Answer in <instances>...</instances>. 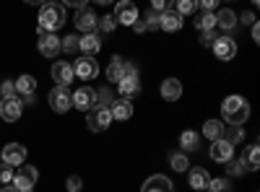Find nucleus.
<instances>
[{"label": "nucleus", "mask_w": 260, "mask_h": 192, "mask_svg": "<svg viewBox=\"0 0 260 192\" xmlns=\"http://www.w3.org/2000/svg\"><path fill=\"white\" fill-rule=\"evenodd\" d=\"M221 117L229 125H245L250 117V104L240 94H232L221 101Z\"/></svg>", "instance_id": "obj_1"}, {"label": "nucleus", "mask_w": 260, "mask_h": 192, "mask_svg": "<svg viewBox=\"0 0 260 192\" xmlns=\"http://www.w3.org/2000/svg\"><path fill=\"white\" fill-rule=\"evenodd\" d=\"M62 24H65V6L47 0L39 8V31H57Z\"/></svg>", "instance_id": "obj_2"}, {"label": "nucleus", "mask_w": 260, "mask_h": 192, "mask_svg": "<svg viewBox=\"0 0 260 192\" xmlns=\"http://www.w3.org/2000/svg\"><path fill=\"white\" fill-rule=\"evenodd\" d=\"M110 122H112L110 106H102V104L91 106V109H89V117H86V125H89V130H91V133H102V130H107V127H110Z\"/></svg>", "instance_id": "obj_3"}, {"label": "nucleus", "mask_w": 260, "mask_h": 192, "mask_svg": "<svg viewBox=\"0 0 260 192\" xmlns=\"http://www.w3.org/2000/svg\"><path fill=\"white\" fill-rule=\"evenodd\" d=\"M50 106L55 112H60V114H65L73 106V94L68 91V86H55L52 91H50Z\"/></svg>", "instance_id": "obj_4"}, {"label": "nucleus", "mask_w": 260, "mask_h": 192, "mask_svg": "<svg viewBox=\"0 0 260 192\" xmlns=\"http://www.w3.org/2000/svg\"><path fill=\"white\" fill-rule=\"evenodd\" d=\"M37 179H39V172H37V166H26V164H21L18 174L13 177V187H16L18 192H24V189H34Z\"/></svg>", "instance_id": "obj_5"}, {"label": "nucleus", "mask_w": 260, "mask_h": 192, "mask_svg": "<svg viewBox=\"0 0 260 192\" xmlns=\"http://www.w3.org/2000/svg\"><path fill=\"white\" fill-rule=\"evenodd\" d=\"M115 21L117 24H122V26H130L133 21L138 18V8H136V3L133 0H120V3L115 6Z\"/></svg>", "instance_id": "obj_6"}, {"label": "nucleus", "mask_w": 260, "mask_h": 192, "mask_svg": "<svg viewBox=\"0 0 260 192\" xmlns=\"http://www.w3.org/2000/svg\"><path fill=\"white\" fill-rule=\"evenodd\" d=\"M73 73H76L78 78H83V81H91V78H96L99 65H96V60H94V57L83 55V57H78V60L73 62Z\"/></svg>", "instance_id": "obj_7"}, {"label": "nucleus", "mask_w": 260, "mask_h": 192, "mask_svg": "<svg viewBox=\"0 0 260 192\" xmlns=\"http://www.w3.org/2000/svg\"><path fill=\"white\" fill-rule=\"evenodd\" d=\"M21 112H24V104H21L18 96H6L0 101V114H3L6 122H16L21 117Z\"/></svg>", "instance_id": "obj_8"}, {"label": "nucleus", "mask_w": 260, "mask_h": 192, "mask_svg": "<svg viewBox=\"0 0 260 192\" xmlns=\"http://www.w3.org/2000/svg\"><path fill=\"white\" fill-rule=\"evenodd\" d=\"M213 55L219 57V60H232L234 55H237V42L232 39V36H216V42H213Z\"/></svg>", "instance_id": "obj_9"}, {"label": "nucleus", "mask_w": 260, "mask_h": 192, "mask_svg": "<svg viewBox=\"0 0 260 192\" xmlns=\"http://www.w3.org/2000/svg\"><path fill=\"white\" fill-rule=\"evenodd\" d=\"M52 78H55V86H71L76 73H73V65L65 60H57L52 65Z\"/></svg>", "instance_id": "obj_10"}, {"label": "nucleus", "mask_w": 260, "mask_h": 192, "mask_svg": "<svg viewBox=\"0 0 260 192\" xmlns=\"http://www.w3.org/2000/svg\"><path fill=\"white\" fill-rule=\"evenodd\" d=\"M37 47L45 57H55L60 52V39L52 34V31H39V39H37Z\"/></svg>", "instance_id": "obj_11"}, {"label": "nucleus", "mask_w": 260, "mask_h": 192, "mask_svg": "<svg viewBox=\"0 0 260 192\" xmlns=\"http://www.w3.org/2000/svg\"><path fill=\"white\" fill-rule=\"evenodd\" d=\"M211 159H213L216 164H226L229 159H234V145H232L229 140H224V138L213 140V143H211Z\"/></svg>", "instance_id": "obj_12"}, {"label": "nucleus", "mask_w": 260, "mask_h": 192, "mask_svg": "<svg viewBox=\"0 0 260 192\" xmlns=\"http://www.w3.org/2000/svg\"><path fill=\"white\" fill-rule=\"evenodd\" d=\"M0 153H3V164H8V166H21L26 161V148L21 143H8Z\"/></svg>", "instance_id": "obj_13"}, {"label": "nucleus", "mask_w": 260, "mask_h": 192, "mask_svg": "<svg viewBox=\"0 0 260 192\" xmlns=\"http://www.w3.org/2000/svg\"><path fill=\"white\" fill-rule=\"evenodd\" d=\"M76 29L78 31H83V34H91V31H96V13L94 11H89V8H78V13H76Z\"/></svg>", "instance_id": "obj_14"}, {"label": "nucleus", "mask_w": 260, "mask_h": 192, "mask_svg": "<svg viewBox=\"0 0 260 192\" xmlns=\"http://www.w3.org/2000/svg\"><path fill=\"white\" fill-rule=\"evenodd\" d=\"M141 192H175V187H172V182L164 174H154L143 182Z\"/></svg>", "instance_id": "obj_15"}, {"label": "nucleus", "mask_w": 260, "mask_h": 192, "mask_svg": "<svg viewBox=\"0 0 260 192\" xmlns=\"http://www.w3.org/2000/svg\"><path fill=\"white\" fill-rule=\"evenodd\" d=\"M73 106H78V109H91V106H96V91L83 86L73 94Z\"/></svg>", "instance_id": "obj_16"}, {"label": "nucleus", "mask_w": 260, "mask_h": 192, "mask_svg": "<svg viewBox=\"0 0 260 192\" xmlns=\"http://www.w3.org/2000/svg\"><path fill=\"white\" fill-rule=\"evenodd\" d=\"M110 114H112V120H130L133 117V104H130V99H115L112 104H110Z\"/></svg>", "instance_id": "obj_17"}, {"label": "nucleus", "mask_w": 260, "mask_h": 192, "mask_svg": "<svg viewBox=\"0 0 260 192\" xmlns=\"http://www.w3.org/2000/svg\"><path fill=\"white\" fill-rule=\"evenodd\" d=\"M159 29H164V31H180L182 29V16L177 13V11H164L161 13V18H159Z\"/></svg>", "instance_id": "obj_18"}, {"label": "nucleus", "mask_w": 260, "mask_h": 192, "mask_svg": "<svg viewBox=\"0 0 260 192\" xmlns=\"http://www.w3.org/2000/svg\"><path fill=\"white\" fill-rule=\"evenodd\" d=\"M240 164H242L245 169H250V172H257V169H260V148H257L255 143L245 148V153H242Z\"/></svg>", "instance_id": "obj_19"}, {"label": "nucleus", "mask_w": 260, "mask_h": 192, "mask_svg": "<svg viewBox=\"0 0 260 192\" xmlns=\"http://www.w3.org/2000/svg\"><path fill=\"white\" fill-rule=\"evenodd\" d=\"M99 47H102V42H99V36L91 31V34H83L81 39H78V50L83 52V55H89V57H94L96 52H99Z\"/></svg>", "instance_id": "obj_20"}, {"label": "nucleus", "mask_w": 260, "mask_h": 192, "mask_svg": "<svg viewBox=\"0 0 260 192\" xmlns=\"http://www.w3.org/2000/svg\"><path fill=\"white\" fill-rule=\"evenodd\" d=\"M161 96H164L167 101H177V99L182 96V83H180L177 78L161 81Z\"/></svg>", "instance_id": "obj_21"}, {"label": "nucleus", "mask_w": 260, "mask_h": 192, "mask_svg": "<svg viewBox=\"0 0 260 192\" xmlns=\"http://www.w3.org/2000/svg\"><path fill=\"white\" fill-rule=\"evenodd\" d=\"M138 94H141V81H138V75H136V78H120V94H117V96L133 99V96H138Z\"/></svg>", "instance_id": "obj_22"}, {"label": "nucleus", "mask_w": 260, "mask_h": 192, "mask_svg": "<svg viewBox=\"0 0 260 192\" xmlns=\"http://www.w3.org/2000/svg\"><path fill=\"white\" fill-rule=\"evenodd\" d=\"M216 16V26L219 29H224V31H232L234 26H237V13L232 11V8H224V11H219V13H213Z\"/></svg>", "instance_id": "obj_23"}, {"label": "nucleus", "mask_w": 260, "mask_h": 192, "mask_svg": "<svg viewBox=\"0 0 260 192\" xmlns=\"http://www.w3.org/2000/svg\"><path fill=\"white\" fill-rule=\"evenodd\" d=\"M208 182H211V174L206 172L203 166L190 169V187H192V189H206V187H208Z\"/></svg>", "instance_id": "obj_24"}, {"label": "nucleus", "mask_w": 260, "mask_h": 192, "mask_svg": "<svg viewBox=\"0 0 260 192\" xmlns=\"http://www.w3.org/2000/svg\"><path fill=\"white\" fill-rule=\"evenodd\" d=\"M16 94H21V96H34V94H37V81H34V75H18V78H16Z\"/></svg>", "instance_id": "obj_25"}, {"label": "nucleus", "mask_w": 260, "mask_h": 192, "mask_svg": "<svg viewBox=\"0 0 260 192\" xmlns=\"http://www.w3.org/2000/svg\"><path fill=\"white\" fill-rule=\"evenodd\" d=\"M203 138H208V140H219V138H224V122H219V120H208V122L203 125Z\"/></svg>", "instance_id": "obj_26"}, {"label": "nucleus", "mask_w": 260, "mask_h": 192, "mask_svg": "<svg viewBox=\"0 0 260 192\" xmlns=\"http://www.w3.org/2000/svg\"><path fill=\"white\" fill-rule=\"evenodd\" d=\"M195 26H198L201 31H213V26H216V16H213L211 11L195 13Z\"/></svg>", "instance_id": "obj_27"}, {"label": "nucleus", "mask_w": 260, "mask_h": 192, "mask_svg": "<svg viewBox=\"0 0 260 192\" xmlns=\"http://www.w3.org/2000/svg\"><path fill=\"white\" fill-rule=\"evenodd\" d=\"M107 78H110V83H120V78H122V57L120 55H115L110 60V65H107Z\"/></svg>", "instance_id": "obj_28"}, {"label": "nucleus", "mask_w": 260, "mask_h": 192, "mask_svg": "<svg viewBox=\"0 0 260 192\" xmlns=\"http://www.w3.org/2000/svg\"><path fill=\"white\" fill-rule=\"evenodd\" d=\"M180 145H182V151H195V148L201 145V135L195 130H185L180 135Z\"/></svg>", "instance_id": "obj_29"}, {"label": "nucleus", "mask_w": 260, "mask_h": 192, "mask_svg": "<svg viewBox=\"0 0 260 192\" xmlns=\"http://www.w3.org/2000/svg\"><path fill=\"white\" fill-rule=\"evenodd\" d=\"M224 140H229L232 145L242 143V140H245V127H242V125H232L229 130L224 133Z\"/></svg>", "instance_id": "obj_30"}, {"label": "nucleus", "mask_w": 260, "mask_h": 192, "mask_svg": "<svg viewBox=\"0 0 260 192\" xmlns=\"http://www.w3.org/2000/svg\"><path fill=\"white\" fill-rule=\"evenodd\" d=\"M60 50L68 52V55H76L78 52V34H68L62 42H60Z\"/></svg>", "instance_id": "obj_31"}, {"label": "nucleus", "mask_w": 260, "mask_h": 192, "mask_svg": "<svg viewBox=\"0 0 260 192\" xmlns=\"http://www.w3.org/2000/svg\"><path fill=\"white\" fill-rule=\"evenodd\" d=\"M206 189H208V192H232V184H229V179L219 177V179H211Z\"/></svg>", "instance_id": "obj_32"}, {"label": "nucleus", "mask_w": 260, "mask_h": 192, "mask_svg": "<svg viewBox=\"0 0 260 192\" xmlns=\"http://www.w3.org/2000/svg\"><path fill=\"white\" fill-rule=\"evenodd\" d=\"M159 18H161V13L151 8V11L146 13V21H143L146 29H148V31H159Z\"/></svg>", "instance_id": "obj_33"}, {"label": "nucleus", "mask_w": 260, "mask_h": 192, "mask_svg": "<svg viewBox=\"0 0 260 192\" xmlns=\"http://www.w3.org/2000/svg\"><path fill=\"white\" fill-rule=\"evenodd\" d=\"M172 169H175V172H187V169H190L187 156L185 153H175V156H172Z\"/></svg>", "instance_id": "obj_34"}, {"label": "nucleus", "mask_w": 260, "mask_h": 192, "mask_svg": "<svg viewBox=\"0 0 260 192\" xmlns=\"http://www.w3.org/2000/svg\"><path fill=\"white\" fill-rule=\"evenodd\" d=\"M115 26H117V21H115V16H112V13H110V16L96 18V29H102V31H115Z\"/></svg>", "instance_id": "obj_35"}, {"label": "nucleus", "mask_w": 260, "mask_h": 192, "mask_svg": "<svg viewBox=\"0 0 260 192\" xmlns=\"http://www.w3.org/2000/svg\"><path fill=\"white\" fill-rule=\"evenodd\" d=\"M112 101H115L112 89H107V86H104V89H99V91H96V104H102V106H110Z\"/></svg>", "instance_id": "obj_36"}, {"label": "nucleus", "mask_w": 260, "mask_h": 192, "mask_svg": "<svg viewBox=\"0 0 260 192\" xmlns=\"http://www.w3.org/2000/svg\"><path fill=\"white\" fill-rule=\"evenodd\" d=\"M175 6H177V13L185 16V13H195V0H175Z\"/></svg>", "instance_id": "obj_37"}, {"label": "nucleus", "mask_w": 260, "mask_h": 192, "mask_svg": "<svg viewBox=\"0 0 260 192\" xmlns=\"http://www.w3.org/2000/svg\"><path fill=\"white\" fill-rule=\"evenodd\" d=\"M226 172H229V177H240V174H245V166L240 164V161H234V159H229L226 164Z\"/></svg>", "instance_id": "obj_38"}, {"label": "nucleus", "mask_w": 260, "mask_h": 192, "mask_svg": "<svg viewBox=\"0 0 260 192\" xmlns=\"http://www.w3.org/2000/svg\"><path fill=\"white\" fill-rule=\"evenodd\" d=\"M13 177H16L13 174V166H8V164L0 166V184H13Z\"/></svg>", "instance_id": "obj_39"}, {"label": "nucleus", "mask_w": 260, "mask_h": 192, "mask_svg": "<svg viewBox=\"0 0 260 192\" xmlns=\"http://www.w3.org/2000/svg\"><path fill=\"white\" fill-rule=\"evenodd\" d=\"M172 6H175V0H151V8L164 13V11H172Z\"/></svg>", "instance_id": "obj_40"}, {"label": "nucleus", "mask_w": 260, "mask_h": 192, "mask_svg": "<svg viewBox=\"0 0 260 192\" xmlns=\"http://www.w3.org/2000/svg\"><path fill=\"white\" fill-rule=\"evenodd\" d=\"M138 75V65L136 62H125L122 60V78H136Z\"/></svg>", "instance_id": "obj_41"}, {"label": "nucleus", "mask_w": 260, "mask_h": 192, "mask_svg": "<svg viewBox=\"0 0 260 192\" xmlns=\"http://www.w3.org/2000/svg\"><path fill=\"white\" fill-rule=\"evenodd\" d=\"M0 94H3V99L6 96H16V81H3L0 83Z\"/></svg>", "instance_id": "obj_42"}, {"label": "nucleus", "mask_w": 260, "mask_h": 192, "mask_svg": "<svg viewBox=\"0 0 260 192\" xmlns=\"http://www.w3.org/2000/svg\"><path fill=\"white\" fill-rule=\"evenodd\" d=\"M65 187H68V192H81L83 182H81V177H78V174H73V177H68V182H65Z\"/></svg>", "instance_id": "obj_43"}, {"label": "nucleus", "mask_w": 260, "mask_h": 192, "mask_svg": "<svg viewBox=\"0 0 260 192\" xmlns=\"http://www.w3.org/2000/svg\"><path fill=\"white\" fill-rule=\"evenodd\" d=\"M195 6L201 11H216L219 8V0H195Z\"/></svg>", "instance_id": "obj_44"}, {"label": "nucleus", "mask_w": 260, "mask_h": 192, "mask_svg": "<svg viewBox=\"0 0 260 192\" xmlns=\"http://www.w3.org/2000/svg\"><path fill=\"white\" fill-rule=\"evenodd\" d=\"M216 36H219V34H213V31H203V34H201V45H203V47H213Z\"/></svg>", "instance_id": "obj_45"}, {"label": "nucleus", "mask_w": 260, "mask_h": 192, "mask_svg": "<svg viewBox=\"0 0 260 192\" xmlns=\"http://www.w3.org/2000/svg\"><path fill=\"white\" fill-rule=\"evenodd\" d=\"M130 26H133V31H136V34H146V31H148V29H146V24H143V18H136Z\"/></svg>", "instance_id": "obj_46"}, {"label": "nucleus", "mask_w": 260, "mask_h": 192, "mask_svg": "<svg viewBox=\"0 0 260 192\" xmlns=\"http://www.w3.org/2000/svg\"><path fill=\"white\" fill-rule=\"evenodd\" d=\"M89 0H62V6H73V8H83Z\"/></svg>", "instance_id": "obj_47"}, {"label": "nucleus", "mask_w": 260, "mask_h": 192, "mask_svg": "<svg viewBox=\"0 0 260 192\" xmlns=\"http://www.w3.org/2000/svg\"><path fill=\"white\" fill-rule=\"evenodd\" d=\"M242 24H247V26H252V24H255V13H252V11L242 13Z\"/></svg>", "instance_id": "obj_48"}, {"label": "nucleus", "mask_w": 260, "mask_h": 192, "mask_svg": "<svg viewBox=\"0 0 260 192\" xmlns=\"http://www.w3.org/2000/svg\"><path fill=\"white\" fill-rule=\"evenodd\" d=\"M252 39H255V42L260 39V26H257V21H255V24H252Z\"/></svg>", "instance_id": "obj_49"}, {"label": "nucleus", "mask_w": 260, "mask_h": 192, "mask_svg": "<svg viewBox=\"0 0 260 192\" xmlns=\"http://www.w3.org/2000/svg\"><path fill=\"white\" fill-rule=\"evenodd\" d=\"M0 192H18L13 184H3V187H0Z\"/></svg>", "instance_id": "obj_50"}, {"label": "nucleus", "mask_w": 260, "mask_h": 192, "mask_svg": "<svg viewBox=\"0 0 260 192\" xmlns=\"http://www.w3.org/2000/svg\"><path fill=\"white\" fill-rule=\"evenodd\" d=\"M24 3H29V6H45L47 0H24Z\"/></svg>", "instance_id": "obj_51"}, {"label": "nucleus", "mask_w": 260, "mask_h": 192, "mask_svg": "<svg viewBox=\"0 0 260 192\" xmlns=\"http://www.w3.org/2000/svg\"><path fill=\"white\" fill-rule=\"evenodd\" d=\"M96 6H110V3H115V0H94Z\"/></svg>", "instance_id": "obj_52"}, {"label": "nucleus", "mask_w": 260, "mask_h": 192, "mask_svg": "<svg viewBox=\"0 0 260 192\" xmlns=\"http://www.w3.org/2000/svg\"><path fill=\"white\" fill-rule=\"evenodd\" d=\"M24 192H34V189H24Z\"/></svg>", "instance_id": "obj_53"}, {"label": "nucleus", "mask_w": 260, "mask_h": 192, "mask_svg": "<svg viewBox=\"0 0 260 192\" xmlns=\"http://www.w3.org/2000/svg\"><path fill=\"white\" fill-rule=\"evenodd\" d=\"M0 161H3V153H0Z\"/></svg>", "instance_id": "obj_54"}]
</instances>
